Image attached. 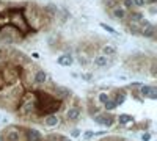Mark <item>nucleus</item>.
Segmentation results:
<instances>
[{"label":"nucleus","mask_w":157,"mask_h":141,"mask_svg":"<svg viewBox=\"0 0 157 141\" xmlns=\"http://www.w3.org/2000/svg\"><path fill=\"white\" fill-rule=\"evenodd\" d=\"M82 114H83L82 107L71 105V107H68L66 110H64V114L61 116V122H64V124H77L82 119Z\"/></svg>","instance_id":"1"},{"label":"nucleus","mask_w":157,"mask_h":141,"mask_svg":"<svg viewBox=\"0 0 157 141\" xmlns=\"http://www.w3.org/2000/svg\"><path fill=\"white\" fill-rule=\"evenodd\" d=\"M22 36L24 35L13 25H5V27L0 28V39L3 43H17Z\"/></svg>","instance_id":"2"},{"label":"nucleus","mask_w":157,"mask_h":141,"mask_svg":"<svg viewBox=\"0 0 157 141\" xmlns=\"http://www.w3.org/2000/svg\"><path fill=\"white\" fill-rule=\"evenodd\" d=\"M3 141H27L25 136V127H22V130H19V127L11 125L3 132Z\"/></svg>","instance_id":"3"},{"label":"nucleus","mask_w":157,"mask_h":141,"mask_svg":"<svg viewBox=\"0 0 157 141\" xmlns=\"http://www.w3.org/2000/svg\"><path fill=\"white\" fill-rule=\"evenodd\" d=\"M91 119H93L96 124L102 125V127H107V129H110V127H113L116 124L115 122V114L110 113V111H99V113L93 114Z\"/></svg>","instance_id":"4"},{"label":"nucleus","mask_w":157,"mask_h":141,"mask_svg":"<svg viewBox=\"0 0 157 141\" xmlns=\"http://www.w3.org/2000/svg\"><path fill=\"white\" fill-rule=\"evenodd\" d=\"M52 94H54L55 99L61 100V102H66L68 99H71L72 94V89L66 88V86H61V85H54L52 86Z\"/></svg>","instance_id":"5"},{"label":"nucleus","mask_w":157,"mask_h":141,"mask_svg":"<svg viewBox=\"0 0 157 141\" xmlns=\"http://www.w3.org/2000/svg\"><path fill=\"white\" fill-rule=\"evenodd\" d=\"M138 27H140V36H143V38H149V39H154V38H155V32H157V28H155V25L151 24L149 20L143 19V20L138 24Z\"/></svg>","instance_id":"6"},{"label":"nucleus","mask_w":157,"mask_h":141,"mask_svg":"<svg viewBox=\"0 0 157 141\" xmlns=\"http://www.w3.org/2000/svg\"><path fill=\"white\" fill-rule=\"evenodd\" d=\"M41 122L46 129H55V127H58L61 124V116H58V113L55 114H46V116L41 118Z\"/></svg>","instance_id":"7"},{"label":"nucleus","mask_w":157,"mask_h":141,"mask_svg":"<svg viewBox=\"0 0 157 141\" xmlns=\"http://www.w3.org/2000/svg\"><path fill=\"white\" fill-rule=\"evenodd\" d=\"M33 82H35V85H38V86H44V85H47V83H52L49 74H47L46 71H43V69H38V71L33 74Z\"/></svg>","instance_id":"8"},{"label":"nucleus","mask_w":157,"mask_h":141,"mask_svg":"<svg viewBox=\"0 0 157 141\" xmlns=\"http://www.w3.org/2000/svg\"><path fill=\"white\" fill-rule=\"evenodd\" d=\"M113 58H115V57H113ZM113 58L110 60L109 57L99 54V55H96V57L93 58V66H94V68H98V69H105V68H109V66L112 65Z\"/></svg>","instance_id":"9"},{"label":"nucleus","mask_w":157,"mask_h":141,"mask_svg":"<svg viewBox=\"0 0 157 141\" xmlns=\"http://www.w3.org/2000/svg\"><path fill=\"white\" fill-rule=\"evenodd\" d=\"M110 14H112V17H113V19L124 22V20H126V17H127V9H126L123 5H116V6H113V8L110 9Z\"/></svg>","instance_id":"10"},{"label":"nucleus","mask_w":157,"mask_h":141,"mask_svg":"<svg viewBox=\"0 0 157 141\" xmlns=\"http://www.w3.org/2000/svg\"><path fill=\"white\" fill-rule=\"evenodd\" d=\"M25 136H27V141H43L44 136L35 127H25Z\"/></svg>","instance_id":"11"},{"label":"nucleus","mask_w":157,"mask_h":141,"mask_svg":"<svg viewBox=\"0 0 157 141\" xmlns=\"http://www.w3.org/2000/svg\"><path fill=\"white\" fill-rule=\"evenodd\" d=\"M110 99L115 102L118 107H120V105H123L124 102H126V99H127V93L124 91V89H115V91L112 93V96H110Z\"/></svg>","instance_id":"12"},{"label":"nucleus","mask_w":157,"mask_h":141,"mask_svg":"<svg viewBox=\"0 0 157 141\" xmlns=\"http://www.w3.org/2000/svg\"><path fill=\"white\" fill-rule=\"evenodd\" d=\"M143 19H145V14H143L140 9H130V11H127V17H126V20L134 22V24H140Z\"/></svg>","instance_id":"13"},{"label":"nucleus","mask_w":157,"mask_h":141,"mask_svg":"<svg viewBox=\"0 0 157 141\" xmlns=\"http://www.w3.org/2000/svg\"><path fill=\"white\" fill-rule=\"evenodd\" d=\"M41 13H43V16H44V17L54 19V17L58 14V8H57V5H54V3H47V5L43 6Z\"/></svg>","instance_id":"14"},{"label":"nucleus","mask_w":157,"mask_h":141,"mask_svg":"<svg viewBox=\"0 0 157 141\" xmlns=\"http://www.w3.org/2000/svg\"><path fill=\"white\" fill-rule=\"evenodd\" d=\"M57 63L63 68H69L72 63H74V57L71 54H61L58 58H57Z\"/></svg>","instance_id":"15"},{"label":"nucleus","mask_w":157,"mask_h":141,"mask_svg":"<svg viewBox=\"0 0 157 141\" xmlns=\"http://www.w3.org/2000/svg\"><path fill=\"white\" fill-rule=\"evenodd\" d=\"M115 122L118 125H127L130 122H134V116H132V114H127V113L118 114V116H115Z\"/></svg>","instance_id":"16"},{"label":"nucleus","mask_w":157,"mask_h":141,"mask_svg":"<svg viewBox=\"0 0 157 141\" xmlns=\"http://www.w3.org/2000/svg\"><path fill=\"white\" fill-rule=\"evenodd\" d=\"M101 54L105 55V57H109V58H113V57L116 55V47L112 46V44H105V46H102Z\"/></svg>","instance_id":"17"},{"label":"nucleus","mask_w":157,"mask_h":141,"mask_svg":"<svg viewBox=\"0 0 157 141\" xmlns=\"http://www.w3.org/2000/svg\"><path fill=\"white\" fill-rule=\"evenodd\" d=\"M124 22H126V27H127V33L134 35V36H140V27H138V24L129 22V20H124Z\"/></svg>","instance_id":"18"},{"label":"nucleus","mask_w":157,"mask_h":141,"mask_svg":"<svg viewBox=\"0 0 157 141\" xmlns=\"http://www.w3.org/2000/svg\"><path fill=\"white\" fill-rule=\"evenodd\" d=\"M109 99H110V94H109L107 91H101V93L96 96V100L99 102V105H104Z\"/></svg>","instance_id":"19"},{"label":"nucleus","mask_w":157,"mask_h":141,"mask_svg":"<svg viewBox=\"0 0 157 141\" xmlns=\"http://www.w3.org/2000/svg\"><path fill=\"white\" fill-rule=\"evenodd\" d=\"M102 108H104V110H105V111H110V113H112L113 110H116V108H118V105L115 104V102H113L112 99H109V100L105 102V104H104V105H102Z\"/></svg>","instance_id":"20"},{"label":"nucleus","mask_w":157,"mask_h":141,"mask_svg":"<svg viewBox=\"0 0 157 141\" xmlns=\"http://www.w3.org/2000/svg\"><path fill=\"white\" fill-rule=\"evenodd\" d=\"M132 3H134V8L135 9H141V8L148 6L146 5V0H132Z\"/></svg>","instance_id":"21"},{"label":"nucleus","mask_w":157,"mask_h":141,"mask_svg":"<svg viewBox=\"0 0 157 141\" xmlns=\"http://www.w3.org/2000/svg\"><path fill=\"white\" fill-rule=\"evenodd\" d=\"M77 61L80 63L82 66H86L88 63H90V60L86 58V54H78V57H77Z\"/></svg>","instance_id":"22"},{"label":"nucleus","mask_w":157,"mask_h":141,"mask_svg":"<svg viewBox=\"0 0 157 141\" xmlns=\"http://www.w3.org/2000/svg\"><path fill=\"white\" fill-rule=\"evenodd\" d=\"M101 27H102L104 30H105V32H109L110 35H115V36L118 35V33H116V30H115L113 27H110V25H107V24H104V22H101Z\"/></svg>","instance_id":"23"},{"label":"nucleus","mask_w":157,"mask_h":141,"mask_svg":"<svg viewBox=\"0 0 157 141\" xmlns=\"http://www.w3.org/2000/svg\"><path fill=\"white\" fill-rule=\"evenodd\" d=\"M121 5H123L127 11H130V9H135V8H134V3H132V0H121Z\"/></svg>","instance_id":"24"},{"label":"nucleus","mask_w":157,"mask_h":141,"mask_svg":"<svg viewBox=\"0 0 157 141\" xmlns=\"http://www.w3.org/2000/svg\"><path fill=\"white\" fill-rule=\"evenodd\" d=\"M146 99H151V100H157V88L155 86H151V91L148 94Z\"/></svg>","instance_id":"25"},{"label":"nucleus","mask_w":157,"mask_h":141,"mask_svg":"<svg viewBox=\"0 0 157 141\" xmlns=\"http://www.w3.org/2000/svg\"><path fill=\"white\" fill-rule=\"evenodd\" d=\"M80 79L85 80V82H91V80H93V74H91V72H82Z\"/></svg>","instance_id":"26"},{"label":"nucleus","mask_w":157,"mask_h":141,"mask_svg":"<svg viewBox=\"0 0 157 141\" xmlns=\"http://www.w3.org/2000/svg\"><path fill=\"white\" fill-rule=\"evenodd\" d=\"M140 86H141V83H140V82H134V83H130L127 88H129V89H132V91H135V93H137Z\"/></svg>","instance_id":"27"},{"label":"nucleus","mask_w":157,"mask_h":141,"mask_svg":"<svg viewBox=\"0 0 157 141\" xmlns=\"http://www.w3.org/2000/svg\"><path fill=\"white\" fill-rule=\"evenodd\" d=\"M5 86H6V83H5V79H3V74H2V71H0V93L5 89Z\"/></svg>","instance_id":"28"},{"label":"nucleus","mask_w":157,"mask_h":141,"mask_svg":"<svg viewBox=\"0 0 157 141\" xmlns=\"http://www.w3.org/2000/svg\"><path fill=\"white\" fill-rule=\"evenodd\" d=\"M151 138H152V135L149 132H143L141 133V141H151Z\"/></svg>","instance_id":"29"},{"label":"nucleus","mask_w":157,"mask_h":141,"mask_svg":"<svg viewBox=\"0 0 157 141\" xmlns=\"http://www.w3.org/2000/svg\"><path fill=\"white\" fill-rule=\"evenodd\" d=\"M80 133H82V132H80V129H72V130H71V136H72V138L80 136Z\"/></svg>","instance_id":"30"},{"label":"nucleus","mask_w":157,"mask_h":141,"mask_svg":"<svg viewBox=\"0 0 157 141\" xmlns=\"http://www.w3.org/2000/svg\"><path fill=\"white\" fill-rule=\"evenodd\" d=\"M93 136H94V132H91V130H88V132L83 133V138H85V139H91Z\"/></svg>","instance_id":"31"},{"label":"nucleus","mask_w":157,"mask_h":141,"mask_svg":"<svg viewBox=\"0 0 157 141\" xmlns=\"http://www.w3.org/2000/svg\"><path fill=\"white\" fill-rule=\"evenodd\" d=\"M149 68H151V75L155 77V75H157V71H155V61L151 63V66H149Z\"/></svg>","instance_id":"32"},{"label":"nucleus","mask_w":157,"mask_h":141,"mask_svg":"<svg viewBox=\"0 0 157 141\" xmlns=\"http://www.w3.org/2000/svg\"><path fill=\"white\" fill-rule=\"evenodd\" d=\"M57 139H58V135H50V136L44 138L43 141H57Z\"/></svg>","instance_id":"33"},{"label":"nucleus","mask_w":157,"mask_h":141,"mask_svg":"<svg viewBox=\"0 0 157 141\" xmlns=\"http://www.w3.org/2000/svg\"><path fill=\"white\" fill-rule=\"evenodd\" d=\"M58 139H60V141H72V139H69V138H66V136H63V135H58Z\"/></svg>","instance_id":"34"},{"label":"nucleus","mask_w":157,"mask_h":141,"mask_svg":"<svg viewBox=\"0 0 157 141\" xmlns=\"http://www.w3.org/2000/svg\"><path fill=\"white\" fill-rule=\"evenodd\" d=\"M157 0H146V5H155Z\"/></svg>","instance_id":"35"},{"label":"nucleus","mask_w":157,"mask_h":141,"mask_svg":"<svg viewBox=\"0 0 157 141\" xmlns=\"http://www.w3.org/2000/svg\"><path fill=\"white\" fill-rule=\"evenodd\" d=\"M32 57H33V58H36V60H38V58H39V54H38V52H33V54H32Z\"/></svg>","instance_id":"36"},{"label":"nucleus","mask_w":157,"mask_h":141,"mask_svg":"<svg viewBox=\"0 0 157 141\" xmlns=\"http://www.w3.org/2000/svg\"><path fill=\"white\" fill-rule=\"evenodd\" d=\"M0 141H3V136L2 135H0Z\"/></svg>","instance_id":"37"},{"label":"nucleus","mask_w":157,"mask_h":141,"mask_svg":"<svg viewBox=\"0 0 157 141\" xmlns=\"http://www.w3.org/2000/svg\"><path fill=\"white\" fill-rule=\"evenodd\" d=\"M124 141H126V139H124Z\"/></svg>","instance_id":"38"}]
</instances>
